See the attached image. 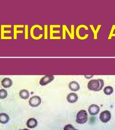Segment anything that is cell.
<instances>
[{"instance_id":"7402d4cb","label":"cell","mask_w":115,"mask_h":130,"mask_svg":"<svg viewBox=\"0 0 115 130\" xmlns=\"http://www.w3.org/2000/svg\"><path fill=\"white\" fill-rule=\"evenodd\" d=\"M115 36V25H113V26L111 27V30L109 35L108 37V39L110 40L112 37Z\"/></svg>"},{"instance_id":"8fae6325","label":"cell","mask_w":115,"mask_h":130,"mask_svg":"<svg viewBox=\"0 0 115 130\" xmlns=\"http://www.w3.org/2000/svg\"><path fill=\"white\" fill-rule=\"evenodd\" d=\"M88 111L90 115H95L100 112V107L96 104H92L89 106Z\"/></svg>"},{"instance_id":"3957f363","label":"cell","mask_w":115,"mask_h":130,"mask_svg":"<svg viewBox=\"0 0 115 130\" xmlns=\"http://www.w3.org/2000/svg\"><path fill=\"white\" fill-rule=\"evenodd\" d=\"M74 30H75V25L74 24L71 25V32H70L67 25L65 24H63L62 25V39L63 40H65L66 39V32L67 31L70 38L72 40H74L75 39Z\"/></svg>"},{"instance_id":"603a6c76","label":"cell","mask_w":115,"mask_h":130,"mask_svg":"<svg viewBox=\"0 0 115 130\" xmlns=\"http://www.w3.org/2000/svg\"><path fill=\"white\" fill-rule=\"evenodd\" d=\"M24 39L28 40L29 39V25L26 24L24 25Z\"/></svg>"},{"instance_id":"2e32d148","label":"cell","mask_w":115,"mask_h":130,"mask_svg":"<svg viewBox=\"0 0 115 130\" xmlns=\"http://www.w3.org/2000/svg\"><path fill=\"white\" fill-rule=\"evenodd\" d=\"M38 124V122L36 119H29L27 122V126L29 128H34L36 127Z\"/></svg>"},{"instance_id":"5b68a950","label":"cell","mask_w":115,"mask_h":130,"mask_svg":"<svg viewBox=\"0 0 115 130\" xmlns=\"http://www.w3.org/2000/svg\"><path fill=\"white\" fill-rule=\"evenodd\" d=\"M36 28H38L40 30L42 31L43 30V27L39 24H35L33 25L32 27H31V30H30V35H31V37L35 40H39L40 39L42 38L43 37V34H40L38 36H35L34 32V30Z\"/></svg>"},{"instance_id":"30bf717a","label":"cell","mask_w":115,"mask_h":130,"mask_svg":"<svg viewBox=\"0 0 115 130\" xmlns=\"http://www.w3.org/2000/svg\"><path fill=\"white\" fill-rule=\"evenodd\" d=\"M54 79V76L52 75H47L43 77L40 81V84L42 86H45L52 82Z\"/></svg>"},{"instance_id":"52a82bcc","label":"cell","mask_w":115,"mask_h":130,"mask_svg":"<svg viewBox=\"0 0 115 130\" xmlns=\"http://www.w3.org/2000/svg\"><path fill=\"white\" fill-rule=\"evenodd\" d=\"M61 25H50V40L53 39H61V37L60 36H54V34H60V31L56 30L54 31L53 30L54 28H60Z\"/></svg>"},{"instance_id":"e0dca14e","label":"cell","mask_w":115,"mask_h":130,"mask_svg":"<svg viewBox=\"0 0 115 130\" xmlns=\"http://www.w3.org/2000/svg\"><path fill=\"white\" fill-rule=\"evenodd\" d=\"M89 26H90L91 29V30H92V32H93V34H94V39L95 40L98 39V34L99 31H100V28L101 27V24L98 25L96 29H95L94 25H92V24H90V25H89Z\"/></svg>"},{"instance_id":"44dd1931","label":"cell","mask_w":115,"mask_h":130,"mask_svg":"<svg viewBox=\"0 0 115 130\" xmlns=\"http://www.w3.org/2000/svg\"><path fill=\"white\" fill-rule=\"evenodd\" d=\"M8 95V93L6 90L2 89L0 90V99H4L6 98Z\"/></svg>"},{"instance_id":"277c9868","label":"cell","mask_w":115,"mask_h":130,"mask_svg":"<svg viewBox=\"0 0 115 130\" xmlns=\"http://www.w3.org/2000/svg\"><path fill=\"white\" fill-rule=\"evenodd\" d=\"M12 25H4L2 24L1 25V39L2 40H11L12 39V36H5V34H11L12 31L10 30H5V28H11Z\"/></svg>"},{"instance_id":"5bb4252c","label":"cell","mask_w":115,"mask_h":130,"mask_svg":"<svg viewBox=\"0 0 115 130\" xmlns=\"http://www.w3.org/2000/svg\"><path fill=\"white\" fill-rule=\"evenodd\" d=\"M69 87L70 90L74 92H76L80 90V85L76 81L71 82L69 84Z\"/></svg>"},{"instance_id":"ba28073f","label":"cell","mask_w":115,"mask_h":130,"mask_svg":"<svg viewBox=\"0 0 115 130\" xmlns=\"http://www.w3.org/2000/svg\"><path fill=\"white\" fill-rule=\"evenodd\" d=\"M29 103L31 107H37L42 103V99L39 96H34L30 98Z\"/></svg>"},{"instance_id":"ac0fdd59","label":"cell","mask_w":115,"mask_h":130,"mask_svg":"<svg viewBox=\"0 0 115 130\" xmlns=\"http://www.w3.org/2000/svg\"><path fill=\"white\" fill-rule=\"evenodd\" d=\"M9 116L5 113H0V123L2 124H6L9 121Z\"/></svg>"},{"instance_id":"d6986e66","label":"cell","mask_w":115,"mask_h":130,"mask_svg":"<svg viewBox=\"0 0 115 130\" xmlns=\"http://www.w3.org/2000/svg\"><path fill=\"white\" fill-rule=\"evenodd\" d=\"M19 95L21 98L23 99L26 100L29 98V96H30V93L29 91L25 90L23 89L21 91H20L19 92Z\"/></svg>"},{"instance_id":"4fadbf2b","label":"cell","mask_w":115,"mask_h":130,"mask_svg":"<svg viewBox=\"0 0 115 130\" xmlns=\"http://www.w3.org/2000/svg\"><path fill=\"white\" fill-rule=\"evenodd\" d=\"M67 100L69 103H75L78 100V96L76 93L71 92L68 95L67 97Z\"/></svg>"},{"instance_id":"7c38bea8","label":"cell","mask_w":115,"mask_h":130,"mask_svg":"<svg viewBox=\"0 0 115 130\" xmlns=\"http://www.w3.org/2000/svg\"><path fill=\"white\" fill-rule=\"evenodd\" d=\"M24 25L23 24H15L13 25V38L14 40L17 39L18 34H23V31L22 30H18L17 29L19 28H24Z\"/></svg>"},{"instance_id":"484cf974","label":"cell","mask_w":115,"mask_h":130,"mask_svg":"<svg viewBox=\"0 0 115 130\" xmlns=\"http://www.w3.org/2000/svg\"><path fill=\"white\" fill-rule=\"evenodd\" d=\"M30 130L29 129H23V130Z\"/></svg>"},{"instance_id":"ffe728a7","label":"cell","mask_w":115,"mask_h":130,"mask_svg":"<svg viewBox=\"0 0 115 130\" xmlns=\"http://www.w3.org/2000/svg\"><path fill=\"white\" fill-rule=\"evenodd\" d=\"M113 91H114L113 88L110 86H107L104 89V92L105 94L107 95H111V94L113 92Z\"/></svg>"},{"instance_id":"d4e9b609","label":"cell","mask_w":115,"mask_h":130,"mask_svg":"<svg viewBox=\"0 0 115 130\" xmlns=\"http://www.w3.org/2000/svg\"><path fill=\"white\" fill-rule=\"evenodd\" d=\"M64 130H79L75 129L71 124H67L64 127Z\"/></svg>"},{"instance_id":"cb8c5ba5","label":"cell","mask_w":115,"mask_h":130,"mask_svg":"<svg viewBox=\"0 0 115 130\" xmlns=\"http://www.w3.org/2000/svg\"><path fill=\"white\" fill-rule=\"evenodd\" d=\"M44 38L45 40L48 38V25L47 24L44 25Z\"/></svg>"},{"instance_id":"8992f818","label":"cell","mask_w":115,"mask_h":130,"mask_svg":"<svg viewBox=\"0 0 115 130\" xmlns=\"http://www.w3.org/2000/svg\"><path fill=\"white\" fill-rule=\"evenodd\" d=\"M111 118V115L109 111L106 110L102 111L100 115V120L104 123L109 122Z\"/></svg>"},{"instance_id":"6da1fadb","label":"cell","mask_w":115,"mask_h":130,"mask_svg":"<svg viewBox=\"0 0 115 130\" xmlns=\"http://www.w3.org/2000/svg\"><path fill=\"white\" fill-rule=\"evenodd\" d=\"M104 85V82L102 79H93L88 82V88L91 91L98 92L102 89Z\"/></svg>"},{"instance_id":"7a4b0ae2","label":"cell","mask_w":115,"mask_h":130,"mask_svg":"<svg viewBox=\"0 0 115 130\" xmlns=\"http://www.w3.org/2000/svg\"><path fill=\"white\" fill-rule=\"evenodd\" d=\"M88 113L85 110L79 111L76 116V122L79 124H84L88 121Z\"/></svg>"},{"instance_id":"9a60e30c","label":"cell","mask_w":115,"mask_h":130,"mask_svg":"<svg viewBox=\"0 0 115 130\" xmlns=\"http://www.w3.org/2000/svg\"><path fill=\"white\" fill-rule=\"evenodd\" d=\"M2 85L4 88H8L11 87L12 85V81L9 78H5L2 81Z\"/></svg>"},{"instance_id":"9c48e42d","label":"cell","mask_w":115,"mask_h":130,"mask_svg":"<svg viewBox=\"0 0 115 130\" xmlns=\"http://www.w3.org/2000/svg\"><path fill=\"white\" fill-rule=\"evenodd\" d=\"M84 28L86 30H88V28L87 26L84 25V24L80 25L76 28V35L77 38L79 39H80L81 40H86V39H87L88 38L89 35L88 34H86V35H85L84 36L81 37V35H80V30H81V28Z\"/></svg>"}]
</instances>
